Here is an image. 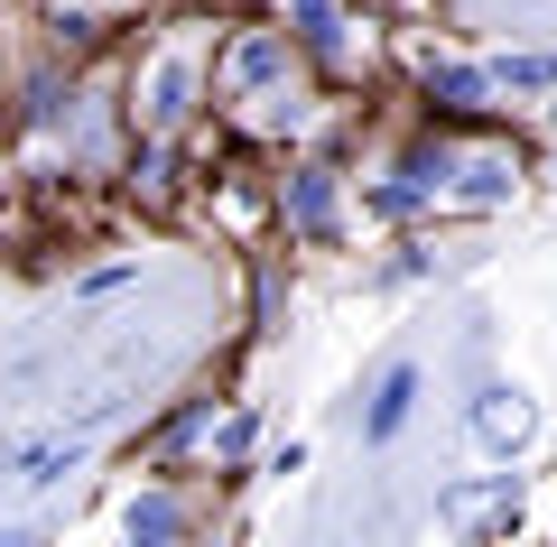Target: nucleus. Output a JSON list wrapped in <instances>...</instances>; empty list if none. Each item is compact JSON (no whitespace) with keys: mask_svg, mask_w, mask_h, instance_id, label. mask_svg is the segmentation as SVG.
Wrapping results in <instances>:
<instances>
[{"mask_svg":"<svg viewBox=\"0 0 557 547\" xmlns=\"http://www.w3.org/2000/svg\"><path fill=\"white\" fill-rule=\"evenodd\" d=\"M437 520L446 529H511L520 520V483H511V473H493V483H456L437 501Z\"/></svg>","mask_w":557,"mask_h":547,"instance_id":"7","label":"nucleus"},{"mask_svg":"<svg viewBox=\"0 0 557 547\" xmlns=\"http://www.w3.org/2000/svg\"><path fill=\"white\" fill-rule=\"evenodd\" d=\"M121 529H131L139 547H159V538H177V529H186V501H177V492H139V501L121 510Z\"/></svg>","mask_w":557,"mask_h":547,"instance_id":"12","label":"nucleus"},{"mask_svg":"<svg viewBox=\"0 0 557 547\" xmlns=\"http://www.w3.org/2000/svg\"><path fill=\"white\" fill-rule=\"evenodd\" d=\"M205 464H223V473H242V464H251V446H260V418H251V399H233V409H223V418H205Z\"/></svg>","mask_w":557,"mask_h":547,"instance_id":"10","label":"nucleus"},{"mask_svg":"<svg viewBox=\"0 0 557 547\" xmlns=\"http://www.w3.org/2000/svg\"><path fill=\"white\" fill-rule=\"evenodd\" d=\"M270 214L288 223V241H335V214H344V186L335 167H317V158H298V167L270 186Z\"/></svg>","mask_w":557,"mask_h":547,"instance_id":"3","label":"nucleus"},{"mask_svg":"<svg viewBox=\"0 0 557 547\" xmlns=\"http://www.w3.org/2000/svg\"><path fill=\"white\" fill-rule=\"evenodd\" d=\"M196 112H205V38L196 20H168L131 65V139H186Z\"/></svg>","mask_w":557,"mask_h":547,"instance_id":"1","label":"nucleus"},{"mask_svg":"<svg viewBox=\"0 0 557 547\" xmlns=\"http://www.w3.org/2000/svg\"><path fill=\"white\" fill-rule=\"evenodd\" d=\"M344 28V0H288V38L298 47H325Z\"/></svg>","mask_w":557,"mask_h":547,"instance_id":"14","label":"nucleus"},{"mask_svg":"<svg viewBox=\"0 0 557 547\" xmlns=\"http://www.w3.org/2000/svg\"><path fill=\"white\" fill-rule=\"evenodd\" d=\"M446 196H456V204H511L520 196V149H511V139H474V149H456Z\"/></svg>","mask_w":557,"mask_h":547,"instance_id":"4","label":"nucleus"},{"mask_svg":"<svg viewBox=\"0 0 557 547\" xmlns=\"http://www.w3.org/2000/svg\"><path fill=\"white\" fill-rule=\"evenodd\" d=\"M483 75H493V94H557V57H502Z\"/></svg>","mask_w":557,"mask_h":547,"instance_id":"13","label":"nucleus"},{"mask_svg":"<svg viewBox=\"0 0 557 547\" xmlns=\"http://www.w3.org/2000/svg\"><path fill=\"white\" fill-rule=\"evenodd\" d=\"M474 436L493 455H520L539 436V409H530V390L520 381H493V390H474Z\"/></svg>","mask_w":557,"mask_h":547,"instance_id":"6","label":"nucleus"},{"mask_svg":"<svg viewBox=\"0 0 557 547\" xmlns=\"http://www.w3.org/2000/svg\"><path fill=\"white\" fill-rule=\"evenodd\" d=\"M548 121H557V102H548Z\"/></svg>","mask_w":557,"mask_h":547,"instance_id":"18","label":"nucleus"},{"mask_svg":"<svg viewBox=\"0 0 557 547\" xmlns=\"http://www.w3.org/2000/svg\"><path fill=\"white\" fill-rule=\"evenodd\" d=\"M57 473H75V446H47V455H28V483H57Z\"/></svg>","mask_w":557,"mask_h":547,"instance_id":"15","label":"nucleus"},{"mask_svg":"<svg viewBox=\"0 0 557 547\" xmlns=\"http://www.w3.org/2000/svg\"><path fill=\"white\" fill-rule=\"evenodd\" d=\"M307 75V47L288 38V20H233L214 47H205V102L214 112H242V102L278 94V84H298Z\"/></svg>","mask_w":557,"mask_h":547,"instance_id":"2","label":"nucleus"},{"mask_svg":"<svg viewBox=\"0 0 557 547\" xmlns=\"http://www.w3.org/2000/svg\"><path fill=\"white\" fill-rule=\"evenodd\" d=\"M47 10H84V0H47Z\"/></svg>","mask_w":557,"mask_h":547,"instance_id":"16","label":"nucleus"},{"mask_svg":"<svg viewBox=\"0 0 557 547\" xmlns=\"http://www.w3.org/2000/svg\"><path fill=\"white\" fill-rule=\"evenodd\" d=\"M177 139H131V204L139 214H168L177 204Z\"/></svg>","mask_w":557,"mask_h":547,"instance_id":"8","label":"nucleus"},{"mask_svg":"<svg viewBox=\"0 0 557 547\" xmlns=\"http://www.w3.org/2000/svg\"><path fill=\"white\" fill-rule=\"evenodd\" d=\"M418 94H428L437 121H483V112H493V75H483V65H456V57L418 65Z\"/></svg>","mask_w":557,"mask_h":547,"instance_id":"5","label":"nucleus"},{"mask_svg":"<svg viewBox=\"0 0 557 547\" xmlns=\"http://www.w3.org/2000/svg\"><path fill=\"white\" fill-rule=\"evenodd\" d=\"M409 409H418V362H391L381 390H372V409H362V446H391V436L409 427Z\"/></svg>","mask_w":557,"mask_h":547,"instance_id":"9","label":"nucleus"},{"mask_svg":"<svg viewBox=\"0 0 557 547\" xmlns=\"http://www.w3.org/2000/svg\"><path fill=\"white\" fill-rule=\"evenodd\" d=\"M214 204L233 233H260V214H270V196H260V167H223L214 176Z\"/></svg>","mask_w":557,"mask_h":547,"instance_id":"11","label":"nucleus"},{"mask_svg":"<svg viewBox=\"0 0 557 547\" xmlns=\"http://www.w3.org/2000/svg\"><path fill=\"white\" fill-rule=\"evenodd\" d=\"M0 84H10V65H0Z\"/></svg>","mask_w":557,"mask_h":547,"instance_id":"17","label":"nucleus"}]
</instances>
